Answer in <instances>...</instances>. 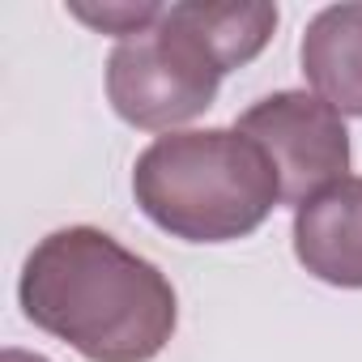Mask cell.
<instances>
[{
	"instance_id": "9c48e42d",
	"label": "cell",
	"mask_w": 362,
	"mask_h": 362,
	"mask_svg": "<svg viewBox=\"0 0 362 362\" xmlns=\"http://www.w3.org/2000/svg\"><path fill=\"white\" fill-rule=\"evenodd\" d=\"M0 362H47V358H39V354H26V349H5V354H0Z\"/></svg>"
},
{
	"instance_id": "5b68a950",
	"label": "cell",
	"mask_w": 362,
	"mask_h": 362,
	"mask_svg": "<svg viewBox=\"0 0 362 362\" xmlns=\"http://www.w3.org/2000/svg\"><path fill=\"white\" fill-rule=\"evenodd\" d=\"M294 256L328 286L362 290V179L345 175L294 209Z\"/></svg>"
},
{
	"instance_id": "3957f363",
	"label": "cell",
	"mask_w": 362,
	"mask_h": 362,
	"mask_svg": "<svg viewBox=\"0 0 362 362\" xmlns=\"http://www.w3.org/2000/svg\"><path fill=\"white\" fill-rule=\"evenodd\" d=\"M218 86L222 69L166 22V9L149 30L119 39L107 60V98L115 115L145 132H170L175 124L205 115Z\"/></svg>"
},
{
	"instance_id": "52a82bcc",
	"label": "cell",
	"mask_w": 362,
	"mask_h": 362,
	"mask_svg": "<svg viewBox=\"0 0 362 362\" xmlns=\"http://www.w3.org/2000/svg\"><path fill=\"white\" fill-rule=\"evenodd\" d=\"M166 22L175 30H184L226 77L230 69L252 64L269 47L277 30V5H205V0H188V5H170Z\"/></svg>"
},
{
	"instance_id": "6da1fadb",
	"label": "cell",
	"mask_w": 362,
	"mask_h": 362,
	"mask_svg": "<svg viewBox=\"0 0 362 362\" xmlns=\"http://www.w3.org/2000/svg\"><path fill=\"white\" fill-rule=\"evenodd\" d=\"M18 298L35 328L90 362H153L179 324L166 273L98 226H64L39 239L22 264Z\"/></svg>"
},
{
	"instance_id": "7a4b0ae2",
	"label": "cell",
	"mask_w": 362,
	"mask_h": 362,
	"mask_svg": "<svg viewBox=\"0 0 362 362\" xmlns=\"http://www.w3.org/2000/svg\"><path fill=\"white\" fill-rule=\"evenodd\" d=\"M141 214L184 243H235L264 226L281 201L269 153L239 128L158 136L132 166Z\"/></svg>"
},
{
	"instance_id": "8992f818",
	"label": "cell",
	"mask_w": 362,
	"mask_h": 362,
	"mask_svg": "<svg viewBox=\"0 0 362 362\" xmlns=\"http://www.w3.org/2000/svg\"><path fill=\"white\" fill-rule=\"evenodd\" d=\"M298 60L320 103L362 119V5L320 9L303 30Z\"/></svg>"
},
{
	"instance_id": "277c9868",
	"label": "cell",
	"mask_w": 362,
	"mask_h": 362,
	"mask_svg": "<svg viewBox=\"0 0 362 362\" xmlns=\"http://www.w3.org/2000/svg\"><path fill=\"white\" fill-rule=\"evenodd\" d=\"M235 128L269 153L281 184V201L294 209L315 192L332 188L349 170L345 119L315 94H303V90L269 94L256 107H247Z\"/></svg>"
},
{
	"instance_id": "ba28073f",
	"label": "cell",
	"mask_w": 362,
	"mask_h": 362,
	"mask_svg": "<svg viewBox=\"0 0 362 362\" xmlns=\"http://www.w3.org/2000/svg\"><path fill=\"white\" fill-rule=\"evenodd\" d=\"M73 18H81L86 26H94V30H103V35L132 39V35L149 30V26L162 18V5H103V9L73 5Z\"/></svg>"
}]
</instances>
